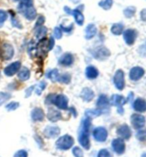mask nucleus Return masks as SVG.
I'll return each instance as SVG.
<instances>
[{
	"instance_id": "1",
	"label": "nucleus",
	"mask_w": 146,
	"mask_h": 157,
	"mask_svg": "<svg viewBox=\"0 0 146 157\" xmlns=\"http://www.w3.org/2000/svg\"><path fill=\"white\" fill-rule=\"evenodd\" d=\"M91 118L87 117L83 122L81 127L79 131V136H78V141L84 149L89 150L91 147L89 140V130L91 128Z\"/></svg>"
},
{
	"instance_id": "2",
	"label": "nucleus",
	"mask_w": 146,
	"mask_h": 157,
	"mask_svg": "<svg viewBox=\"0 0 146 157\" xmlns=\"http://www.w3.org/2000/svg\"><path fill=\"white\" fill-rule=\"evenodd\" d=\"M49 100L50 103H53L56 106L61 109H66L68 108V98L64 95H49L46 100Z\"/></svg>"
},
{
	"instance_id": "3",
	"label": "nucleus",
	"mask_w": 146,
	"mask_h": 157,
	"mask_svg": "<svg viewBox=\"0 0 146 157\" xmlns=\"http://www.w3.org/2000/svg\"><path fill=\"white\" fill-rule=\"evenodd\" d=\"M74 144L73 139L70 135H64L60 137L56 142L58 149L61 150L69 149Z\"/></svg>"
},
{
	"instance_id": "4",
	"label": "nucleus",
	"mask_w": 146,
	"mask_h": 157,
	"mask_svg": "<svg viewBox=\"0 0 146 157\" xmlns=\"http://www.w3.org/2000/svg\"><path fill=\"white\" fill-rule=\"evenodd\" d=\"M18 10L28 20H34L37 17V11L33 7V6H29L19 4V6H18Z\"/></svg>"
},
{
	"instance_id": "5",
	"label": "nucleus",
	"mask_w": 146,
	"mask_h": 157,
	"mask_svg": "<svg viewBox=\"0 0 146 157\" xmlns=\"http://www.w3.org/2000/svg\"><path fill=\"white\" fill-rule=\"evenodd\" d=\"M14 48L10 44H4L1 48V56L4 60L12 59L14 56Z\"/></svg>"
},
{
	"instance_id": "6",
	"label": "nucleus",
	"mask_w": 146,
	"mask_h": 157,
	"mask_svg": "<svg viewBox=\"0 0 146 157\" xmlns=\"http://www.w3.org/2000/svg\"><path fill=\"white\" fill-rule=\"evenodd\" d=\"M114 85L116 87V88L119 90H122L125 87V78H124V73L123 71L118 70L116 71V73L113 78Z\"/></svg>"
},
{
	"instance_id": "7",
	"label": "nucleus",
	"mask_w": 146,
	"mask_h": 157,
	"mask_svg": "<svg viewBox=\"0 0 146 157\" xmlns=\"http://www.w3.org/2000/svg\"><path fill=\"white\" fill-rule=\"evenodd\" d=\"M131 122L135 129H139L144 127L145 124V118L144 116L138 114H133L131 116Z\"/></svg>"
},
{
	"instance_id": "8",
	"label": "nucleus",
	"mask_w": 146,
	"mask_h": 157,
	"mask_svg": "<svg viewBox=\"0 0 146 157\" xmlns=\"http://www.w3.org/2000/svg\"><path fill=\"white\" fill-rule=\"evenodd\" d=\"M65 12L69 14L73 15L74 18H75V20L79 26L83 25L84 22V16L81 12V11L78 10H71L69 7H67V6H65L64 7Z\"/></svg>"
},
{
	"instance_id": "9",
	"label": "nucleus",
	"mask_w": 146,
	"mask_h": 157,
	"mask_svg": "<svg viewBox=\"0 0 146 157\" xmlns=\"http://www.w3.org/2000/svg\"><path fill=\"white\" fill-rule=\"evenodd\" d=\"M112 147L117 154L121 155L125 152V144L122 139H116L112 142Z\"/></svg>"
},
{
	"instance_id": "10",
	"label": "nucleus",
	"mask_w": 146,
	"mask_h": 157,
	"mask_svg": "<svg viewBox=\"0 0 146 157\" xmlns=\"http://www.w3.org/2000/svg\"><path fill=\"white\" fill-rule=\"evenodd\" d=\"M137 35H138L137 31L134 29H127L123 33V39H124L125 43L129 46H131L136 41Z\"/></svg>"
},
{
	"instance_id": "11",
	"label": "nucleus",
	"mask_w": 146,
	"mask_h": 157,
	"mask_svg": "<svg viewBox=\"0 0 146 157\" xmlns=\"http://www.w3.org/2000/svg\"><path fill=\"white\" fill-rule=\"evenodd\" d=\"M93 136L96 141L100 142H103L106 140L108 136V132L106 129L103 127H99L94 129Z\"/></svg>"
},
{
	"instance_id": "12",
	"label": "nucleus",
	"mask_w": 146,
	"mask_h": 157,
	"mask_svg": "<svg viewBox=\"0 0 146 157\" xmlns=\"http://www.w3.org/2000/svg\"><path fill=\"white\" fill-rule=\"evenodd\" d=\"M20 68H21V63L19 61H16L6 66L4 70V73L7 76H13L19 71Z\"/></svg>"
},
{
	"instance_id": "13",
	"label": "nucleus",
	"mask_w": 146,
	"mask_h": 157,
	"mask_svg": "<svg viewBox=\"0 0 146 157\" xmlns=\"http://www.w3.org/2000/svg\"><path fill=\"white\" fill-rule=\"evenodd\" d=\"M145 71L141 68V67H134L132 68L131 71H130V78L131 80H133V81H137V80H140L141 78L144 75Z\"/></svg>"
},
{
	"instance_id": "14",
	"label": "nucleus",
	"mask_w": 146,
	"mask_h": 157,
	"mask_svg": "<svg viewBox=\"0 0 146 157\" xmlns=\"http://www.w3.org/2000/svg\"><path fill=\"white\" fill-rule=\"evenodd\" d=\"M110 55H111V53H110L109 50L105 48V47L97 48L93 53L94 57L99 60H104L108 57H109Z\"/></svg>"
},
{
	"instance_id": "15",
	"label": "nucleus",
	"mask_w": 146,
	"mask_h": 157,
	"mask_svg": "<svg viewBox=\"0 0 146 157\" xmlns=\"http://www.w3.org/2000/svg\"><path fill=\"white\" fill-rule=\"evenodd\" d=\"M117 134L124 140H129L131 136V130L127 124H123L119 127L117 131Z\"/></svg>"
},
{
	"instance_id": "16",
	"label": "nucleus",
	"mask_w": 146,
	"mask_h": 157,
	"mask_svg": "<svg viewBox=\"0 0 146 157\" xmlns=\"http://www.w3.org/2000/svg\"><path fill=\"white\" fill-rule=\"evenodd\" d=\"M125 102H126V100L122 95H113L111 98V105L113 106H117L118 108L122 107L123 105L125 104Z\"/></svg>"
},
{
	"instance_id": "17",
	"label": "nucleus",
	"mask_w": 146,
	"mask_h": 157,
	"mask_svg": "<svg viewBox=\"0 0 146 157\" xmlns=\"http://www.w3.org/2000/svg\"><path fill=\"white\" fill-rule=\"evenodd\" d=\"M133 108L138 113H144L146 111V100L143 98H138L133 103Z\"/></svg>"
},
{
	"instance_id": "18",
	"label": "nucleus",
	"mask_w": 146,
	"mask_h": 157,
	"mask_svg": "<svg viewBox=\"0 0 146 157\" xmlns=\"http://www.w3.org/2000/svg\"><path fill=\"white\" fill-rule=\"evenodd\" d=\"M44 133L48 138H54L59 135L60 129L57 127H47L44 129Z\"/></svg>"
},
{
	"instance_id": "19",
	"label": "nucleus",
	"mask_w": 146,
	"mask_h": 157,
	"mask_svg": "<svg viewBox=\"0 0 146 157\" xmlns=\"http://www.w3.org/2000/svg\"><path fill=\"white\" fill-rule=\"evenodd\" d=\"M73 57L71 53H65L58 60V63L60 65L64 66H69L73 63Z\"/></svg>"
},
{
	"instance_id": "20",
	"label": "nucleus",
	"mask_w": 146,
	"mask_h": 157,
	"mask_svg": "<svg viewBox=\"0 0 146 157\" xmlns=\"http://www.w3.org/2000/svg\"><path fill=\"white\" fill-rule=\"evenodd\" d=\"M94 93L91 89L89 88V87H85L83 89V90L81 93V98L86 102H90L94 98Z\"/></svg>"
},
{
	"instance_id": "21",
	"label": "nucleus",
	"mask_w": 146,
	"mask_h": 157,
	"mask_svg": "<svg viewBox=\"0 0 146 157\" xmlns=\"http://www.w3.org/2000/svg\"><path fill=\"white\" fill-rule=\"evenodd\" d=\"M98 109H101V110H104L107 107L109 106V101L108 98L105 95H101L98 98L97 101V104H96Z\"/></svg>"
},
{
	"instance_id": "22",
	"label": "nucleus",
	"mask_w": 146,
	"mask_h": 157,
	"mask_svg": "<svg viewBox=\"0 0 146 157\" xmlns=\"http://www.w3.org/2000/svg\"><path fill=\"white\" fill-rule=\"evenodd\" d=\"M31 118L34 121H42L44 119V113L41 108L37 107L31 112Z\"/></svg>"
},
{
	"instance_id": "23",
	"label": "nucleus",
	"mask_w": 146,
	"mask_h": 157,
	"mask_svg": "<svg viewBox=\"0 0 146 157\" xmlns=\"http://www.w3.org/2000/svg\"><path fill=\"white\" fill-rule=\"evenodd\" d=\"M97 32V29L94 24H89L86 29V39H91L93 38Z\"/></svg>"
},
{
	"instance_id": "24",
	"label": "nucleus",
	"mask_w": 146,
	"mask_h": 157,
	"mask_svg": "<svg viewBox=\"0 0 146 157\" xmlns=\"http://www.w3.org/2000/svg\"><path fill=\"white\" fill-rule=\"evenodd\" d=\"M86 75L89 79H95L98 77V71L94 66H88L86 69Z\"/></svg>"
},
{
	"instance_id": "25",
	"label": "nucleus",
	"mask_w": 146,
	"mask_h": 157,
	"mask_svg": "<svg viewBox=\"0 0 146 157\" xmlns=\"http://www.w3.org/2000/svg\"><path fill=\"white\" fill-rule=\"evenodd\" d=\"M47 117H48L49 120L51 121V122H57V121L59 120L61 118V113L59 112L52 108L49 110Z\"/></svg>"
},
{
	"instance_id": "26",
	"label": "nucleus",
	"mask_w": 146,
	"mask_h": 157,
	"mask_svg": "<svg viewBox=\"0 0 146 157\" xmlns=\"http://www.w3.org/2000/svg\"><path fill=\"white\" fill-rule=\"evenodd\" d=\"M18 77H19V80H22V81L27 80L30 77V72H29V69L25 68V67L22 68V70L18 73Z\"/></svg>"
},
{
	"instance_id": "27",
	"label": "nucleus",
	"mask_w": 146,
	"mask_h": 157,
	"mask_svg": "<svg viewBox=\"0 0 146 157\" xmlns=\"http://www.w3.org/2000/svg\"><path fill=\"white\" fill-rule=\"evenodd\" d=\"M124 26L122 24H115L112 26L111 27V32L114 35H120L123 33Z\"/></svg>"
},
{
	"instance_id": "28",
	"label": "nucleus",
	"mask_w": 146,
	"mask_h": 157,
	"mask_svg": "<svg viewBox=\"0 0 146 157\" xmlns=\"http://www.w3.org/2000/svg\"><path fill=\"white\" fill-rule=\"evenodd\" d=\"M103 112L100 109H89V110L86 111V115L87 117H96L101 114Z\"/></svg>"
},
{
	"instance_id": "29",
	"label": "nucleus",
	"mask_w": 146,
	"mask_h": 157,
	"mask_svg": "<svg viewBox=\"0 0 146 157\" xmlns=\"http://www.w3.org/2000/svg\"><path fill=\"white\" fill-rule=\"evenodd\" d=\"M113 3V0H102V1H101L99 3H98V5H99L101 8H103V10H109L112 7Z\"/></svg>"
},
{
	"instance_id": "30",
	"label": "nucleus",
	"mask_w": 146,
	"mask_h": 157,
	"mask_svg": "<svg viewBox=\"0 0 146 157\" xmlns=\"http://www.w3.org/2000/svg\"><path fill=\"white\" fill-rule=\"evenodd\" d=\"M48 78L52 80V81H57L59 78V74L57 69H53L48 73Z\"/></svg>"
},
{
	"instance_id": "31",
	"label": "nucleus",
	"mask_w": 146,
	"mask_h": 157,
	"mask_svg": "<svg viewBox=\"0 0 146 157\" xmlns=\"http://www.w3.org/2000/svg\"><path fill=\"white\" fill-rule=\"evenodd\" d=\"M136 12V7H134V6H129V7L125 9L123 13H124L125 16L127 18H131L132 17H133Z\"/></svg>"
},
{
	"instance_id": "32",
	"label": "nucleus",
	"mask_w": 146,
	"mask_h": 157,
	"mask_svg": "<svg viewBox=\"0 0 146 157\" xmlns=\"http://www.w3.org/2000/svg\"><path fill=\"white\" fill-rule=\"evenodd\" d=\"M136 137L140 142H146V129L139 130L136 134Z\"/></svg>"
},
{
	"instance_id": "33",
	"label": "nucleus",
	"mask_w": 146,
	"mask_h": 157,
	"mask_svg": "<svg viewBox=\"0 0 146 157\" xmlns=\"http://www.w3.org/2000/svg\"><path fill=\"white\" fill-rule=\"evenodd\" d=\"M36 87L35 89V91H36V93L37 94V95H40L42 93V91L44 90V89L46 87V82H41L37 86H34Z\"/></svg>"
},
{
	"instance_id": "34",
	"label": "nucleus",
	"mask_w": 146,
	"mask_h": 157,
	"mask_svg": "<svg viewBox=\"0 0 146 157\" xmlns=\"http://www.w3.org/2000/svg\"><path fill=\"white\" fill-rule=\"evenodd\" d=\"M71 80V75H69V74H64L61 76H59V78H58V81L61 82H63V83H69Z\"/></svg>"
},
{
	"instance_id": "35",
	"label": "nucleus",
	"mask_w": 146,
	"mask_h": 157,
	"mask_svg": "<svg viewBox=\"0 0 146 157\" xmlns=\"http://www.w3.org/2000/svg\"><path fill=\"white\" fill-rule=\"evenodd\" d=\"M19 103L16 102H12L9 103V104L6 106V108L8 111H13V110H15L16 109H17L18 107H19Z\"/></svg>"
},
{
	"instance_id": "36",
	"label": "nucleus",
	"mask_w": 146,
	"mask_h": 157,
	"mask_svg": "<svg viewBox=\"0 0 146 157\" xmlns=\"http://www.w3.org/2000/svg\"><path fill=\"white\" fill-rule=\"evenodd\" d=\"M6 19H7V14L4 10H0V27L3 26Z\"/></svg>"
},
{
	"instance_id": "37",
	"label": "nucleus",
	"mask_w": 146,
	"mask_h": 157,
	"mask_svg": "<svg viewBox=\"0 0 146 157\" xmlns=\"http://www.w3.org/2000/svg\"><path fill=\"white\" fill-rule=\"evenodd\" d=\"M73 154L75 157H84L83 151L79 147H74L73 149Z\"/></svg>"
},
{
	"instance_id": "38",
	"label": "nucleus",
	"mask_w": 146,
	"mask_h": 157,
	"mask_svg": "<svg viewBox=\"0 0 146 157\" xmlns=\"http://www.w3.org/2000/svg\"><path fill=\"white\" fill-rule=\"evenodd\" d=\"M47 32V29H46V27H39V29L37 31V36L38 38H41L44 36V35L46 34Z\"/></svg>"
},
{
	"instance_id": "39",
	"label": "nucleus",
	"mask_w": 146,
	"mask_h": 157,
	"mask_svg": "<svg viewBox=\"0 0 146 157\" xmlns=\"http://www.w3.org/2000/svg\"><path fill=\"white\" fill-rule=\"evenodd\" d=\"M98 157H112L111 154L110 153L109 150L101 149L98 154Z\"/></svg>"
},
{
	"instance_id": "40",
	"label": "nucleus",
	"mask_w": 146,
	"mask_h": 157,
	"mask_svg": "<svg viewBox=\"0 0 146 157\" xmlns=\"http://www.w3.org/2000/svg\"><path fill=\"white\" fill-rule=\"evenodd\" d=\"M54 36L57 39H60L62 37V32L60 28L55 27L54 29Z\"/></svg>"
},
{
	"instance_id": "41",
	"label": "nucleus",
	"mask_w": 146,
	"mask_h": 157,
	"mask_svg": "<svg viewBox=\"0 0 146 157\" xmlns=\"http://www.w3.org/2000/svg\"><path fill=\"white\" fill-rule=\"evenodd\" d=\"M27 156H28V154L26 153V151H24V150H20V151H18L14 156V157H27Z\"/></svg>"
},
{
	"instance_id": "42",
	"label": "nucleus",
	"mask_w": 146,
	"mask_h": 157,
	"mask_svg": "<svg viewBox=\"0 0 146 157\" xmlns=\"http://www.w3.org/2000/svg\"><path fill=\"white\" fill-rule=\"evenodd\" d=\"M16 1H19L20 4H23L25 6H33V0H16Z\"/></svg>"
},
{
	"instance_id": "43",
	"label": "nucleus",
	"mask_w": 146,
	"mask_h": 157,
	"mask_svg": "<svg viewBox=\"0 0 146 157\" xmlns=\"http://www.w3.org/2000/svg\"><path fill=\"white\" fill-rule=\"evenodd\" d=\"M44 21H45L44 17H42V16H39V19H38V20H37V24H36L35 27H37V26H39V27H40V26L43 25L44 23Z\"/></svg>"
},
{
	"instance_id": "44",
	"label": "nucleus",
	"mask_w": 146,
	"mask_h": 157,
	"mask_svg": "<svg viewBox=\"0 0 146 157\" xmlns=\"http://www.w3.org/2000/svg\"><path fill=\"white\" fill-rule=\"evenodd\" d=\"M53 46H54V39H53V37H51L49 41V46H48L49 51L51 50V49L53 48Z\"/></svg>"
},
{
	"instance_id": "45",
	"label": "nucleus",
	"mask_w": 146,
	"mask_h": 157,
	"mask_svg": "<svg viewBox=\"0 0 146 157\" xmlns=\"http://www.w3.org/2000/svg\"><path fill=\"white\" fill-rule=\"evenodd\" d=\"M140 18L143 21H146V10H143L140 12Z\"/></svg>"
},
{
	"instance_id": "46",
	"label": "nucleus",
	"mask_w": 146,
	"mask_h": 157,
	"mask_svg": "<svg viewBox=\"0 0 146 157\" xmlns=\"http://www.w3.org/2000/svg\"><path fill=\"white\" fill-rule=\"evenodd\" d=\"M141 157H146V153L143 154L142 156H141Z\"/></svg>"
},
{
	"instance_id": "47",
	"label": "nucleus",
	"mask_w": 146,
	"mask_h": 157,
	"mask_svg": "<svg viewBox=\"0 0 146 157\" xmlns=\"http://www.w3.org/2000/svg\"><path fill=\"white\" fill-rule=\"evenodd\" d=\"M0 75H1V74H0Z\"/></svg>"
}]
</instances>
